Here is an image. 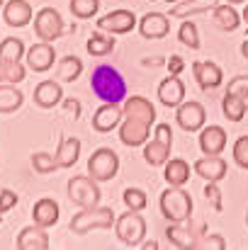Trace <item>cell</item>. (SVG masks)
Wrapping results in <instances>:
<instances>
[{"instance_id": "d6986e66", "label": "cell", "mask_w": 248, "mask_h": 250, "mask_svg": "<svg viewBox=\"0 0 248 250\" xmlns=\"http://www.w3.org/2000/svg\"><path fill=\"white\" fill-rule=\"evenodd\" d=\"M15 248L17 250H46V248H51V241H49L46 229H42V226L34 224V226H27V229L20 231Z\"/></svg>"}, {"instance_id": "2e32d148", "label": "cell", "mask_w": 248, "mask_h": 250, "mask_svg": "<svg viewBox=\"0 0 248 250\" xmlns=\"http://www.w3.org/2000/svg\"><path fill=\"white\" fill-rule=\"evenodd\" d=\"M122 117H124V112H122L119 104L105 102V104L97 107L95 114H92V129H95L97 134H107V131H112V129L119 126Z\"/></svg>"}, {"instance_id": "d6a6232c", "label": "cell", "mask_w": 248, "mask_h": 250, "mask_svg": "<svg viewBox=\"0 0 248 250\" xmlns=\"http://www.w3.org/2000/svg\"><path fill=\"white\" fill-rule=\"evenodd\" d=\"M222 112L229 122H241L246 117V104L241 102V97H236L234 92H226L222 100Z\"/></svg>"}, {"instance_id": "b9f144b4", "label": "cell", "mask_w": 248, "mask_h": 250, "mask_svg": "<svg viewBox=\"0 0 248 250\" xmlns=\"http://www.w3.org/2000/svg\"><path fill=\"white\" fill-rule=\"evenodd\" d=\"M17 202H20V197L15 189H7V187L0 189V214H7L10 209H15Z\"/></svg>"}, {"instance_id": "816d5d0a", "label": "cell", "mask_w": 248, "mask_h": 250, "mask_svg": "<svg viewBox=\"0 0 248 250\" xmlns=\"http://www.w3.org/2000/svg\"><path fill=\"white\" fill-rule=\"evenodd\" d=\"M165 2H168V5H175V2H180V0H165Z\"/></svg>"}, {"instance_id": "6da1fadb", "label": "cell", "mask_w": 248, "mask_h": 250, "mask_svg": "<svg viewBox=\"0 0 248 250\" xmlns=\"http://www.w3.org/2000/svg\"><path fill=\"white\" fill-rule=\"evenodd\" d=\"M90 87L102 102L119 104L127 100V81L114 66H97L92 68Z\"/></svg>"}, {"instance_id": "db71d44e", "label": "cell", "mask_w": 248, "mask_h": 250, "mask_svg": "<svg viewBox=\"0 0 248 250\" xmlns=\"http://www.w3.org/2000/svg\"><path fill=\"white\" fill-rule=\"evenodd\" d=\"M246 226H248V211H246Z\"/></svg>"}, {"instance_id": "d4e9b609", "label": "cell", "mask_w": 248, "mask_h": 250, "mask_svg": "<svg viewBox=\"0 0 248 250\" xmlns=\"http://www.w3.org/2000/svg\"><path fill=\"white\" fill-rule=\"evenodd\" d=\"M190 163L182 158H170L163 166V180L170 187H185L190 182Z\"/></svg>"}, {"instance_id": "8992f818", "label": "cell", "mask_w": 248, "mask_h": 250, "mask_svg": "<svg viewBox=\"0 0 248 250\" xmlns=\"http://www.w3.org/2000/svg\"><path fill=\"white\" fill-rule=\"evenodd\" d=\"M100 182L92 180L90 175H76L68 180V199L81 207V209H88V207H97L100 199H102V192L97 187Z\"/></svg>"}, {"instance_id": "7dc6e473", "label": "cell", "mask_w": 248, "mask_h": 250, "mask_svg": "<svg viewBox=\"0 0 248 250\" xmlns=\"http://www.w3.org/2000/svg\"><path fill=\"white\" fill-rule=\"evenodd\" d=\"M139 248H144V250H156V248H158V243H156V241H144V246H139Z\"/></svg>"}, {"instance_id": "c3c4849f", "label": "cell", "mask_w": 248, "mask_h": 250, "mask_svg": "<svg viewBox=\"0 0 248 250\" xmlns=\"http://www.w3.org/2000/svg\"><path fill=\"white\" fill-rule=\"evenodd\" d=\"M241 22L246 24V29H248V5L244 7V12H241Z\"/></svg>"}, {"instance_id": "52a82bcc", "label": "cell", "mask_w": 248, "mask_h": 250, "mask_svg": "<svg viewBox=\"0 0 248 250\" xmlns=\"http://www.w3.org/2000/svg\"><path fill=\"white\" fill-rule=\"evenodd\" d=\"M117 172H119V156L107 146L97 148L88 158V175L97 182H110L117 177Z\"/></svg>"}, {"instance_id": "30bf717a", "label": "cell", "mask_w": 248, "mask_h": 250, "mask_svg": "<svg viewBox=\"0 0 248 250\" xmlns=\"http://www.w3.org/2000/svg\"><path fill=\"white\" fill-rule=\"evenodd\" d=\"M54 63H56V51H54V46H51L49 42H39V44L29 46L27 54H24V66H27V71L46 73V71L54 68Z\"/></svg>"}, {"instance_id": "f546056e", "label": "cell", "mask_w": 248, "mask_h": 250, "mask_svg": "<svg viewBox=\"0 0 248 250\" xmlns=\"http://www.w3.org/2000/svg\"><path fill=\"white\" fill-rule=\"evenodd\" d=\"M165 238L170 241V246H175V248H197V236L187 229V226H182V224H173V226H168L165 229Z\"/></svg>"}, {"instance_id": "4fadbf2b", "label": "cell", "mask_w": 248, "mask_h": 250, "mask_svg": "<svg viewBox=\"0 0 248 250\" xmlns=\"http://www.w3.org/2000/svg\"><path fill=\"white\" fill-rule=\"evenodd\" d=\"M192 76L200 85V90L209 92L217 90L219 85L224 83V71L214 63V61H195L192 63Z\"/></svg>"}, {"instance_id": "bcb514c9", "label": "cell", "mask_w": 248, "mask_h": 250, "mask_svg": "<svg viewBox=\"0 0 248 250\" xmlns=\"http://www.w3.org/2000/svg\"><path fill=\"white\" fill-rule=\"evenodd\" d=\"M163 63H168V59H163V56H154V59H144V61H141L144 68H158V66H163Z\"/></svg>"}, {"instance_id": "ffe728a7", "label": "cell", "mask_w": 248, "mask_h": 250, "mask_svg": "<svg viewBox=\"0 0 248 250\" xmlns=\"http://www.w3.org/2000/svg\"><path fill=\"white\" fill-rule=\"evenodd\" d=\"M122 112H124V117L141 119V122H146V124H151V126H154V122H156V107H154L146 97H141V95H132V97H127Z\"/></svg>"}, {"instance_id": "7bdbcfd3", "label": "cell", "mask_w": 248, "mask_h": 250, "mask_svg": "<svg viewBox=\"0 0 248 250\" xmlns=\"http://www.w3.org/2000/svg\"><path fill=\"white\" fill-rule=\"evenodd\" d=\"M197 248H212V250H224L226 248V238L214 233V236H204L197 241Z\"/></svg>"}, {"instance_id": "74e56055", "label": "cell", "mask_w": 248, "mask_h": 250, "mask_svg": "<svg viewBox=\"0 0 248 250\" xmlns=\"http://www.w3.org/2000/svg\"><path fill=\"white\" fill-rule=\"evenodd\" d=\"M32 167H34V172H39V175H46V172L59 170V166H56V158H54L51 153H46V151L32 153Z\"/></svg>"}, {"instance_id": "f35d334b", "label": "cell", "mask_w": 248, "mask_h": 250, "mask_svg": "<svg viewBox=\"0 0 248 250\" xmlns=\"http://www.w3.org/2000/svg\"><path fill=\"white\" fill-rule=\"evenodd\" d=\"M226 92H234L236 97H241V102L246 104V109H248V76H236V78H231Z\"/></svg>"}, {"instance_id": "f907efd6", "label": "cell", "mask_w": 248, "mask_h": 250, "mask_svg": "<svg viewBox=\"0 0 248 250\" xmlns=\"http://www.w3.org/2000/svg\"><path fill=\"white\" fill-rule=\"evenodd\" d=\"M226 2H231V5H241V2H246V0H226Z\"/></svg>"}, {"instance_id": "7c38bea8", "label": "cell", "mask_w": 248, "mask_h": 250, "mask_svg": "<svg viewBox=\"0 0 248 250\" xmlns=\"http://www.w3.org/2000/svg\"><path fill=\"white\" fill-rule=\"evenodd\" d=\"M136 27V15L132 10H114L97 20V29L110 34H129Z\"/></svg>"}, {"instance_id": "9f6ffc18", "label": "cell", "mask_w": 248, "mask_h": 250, "mask_svg": "<svg viewBox=\"0 0 248 250\" xmlns=\"http://www.w3.org/2000/svg\"><path fill=\"white\" fill-rule=\"evenodd\" d=\"M151 2H154V0H151Z\"/></svg>"}, {"instance_id": "ee69618b", "label": "cell", "mask_w": 248, "mask_h": 250, "mask_svg": "<svg viewBox=\"0 0 248 250\" xmlns=\"http://www.w3.org/2000/svg\"><path fill=\"white\" fill-rule=\"evenodd\" d=\"M168 71H170V76H180V73L185 71V59L178 56V54H173V56L168 59Z\"/></svg>"}, {"instance_id": "9c48e42d", "label": "cell", "mask_w": 248, "mask_h": 250, "mask_svg": "<svg viewBox=\"0 0 248 250\" xmlns=\"http://www.w3.org/2000/svg\"><path fill=\"white\" fill-rule=\"evenodd\" d=\"M204 122H207V109L200 102L190 100V102H180L175 107V124L182 131L195 134V131H200L204 126Z\"/></svg>"}, {"instance_id": "603a6c76", "label": "cell", "mask_w": 248, "mask_h": 250, "mask_svg": "<svg viewBox=\"0 0 248 250\" xmlns=\"http://www.w3.org/2000/svg\"><path fill=\"white\" fill-rule=\"evenodd\" d=\"M59 214H61V209H59V204H56L51 197H42V199L34 202V207H32V221H34L37 226H42V229L56 226Z\"/></svg>"}, {"instance_id": "681fc988", "label": "cell", "mask_w": 248, "mask_h": 250, "mask_svg": "<svg viewBox=\"0 0 248 250\" xmlns=\"http://www.w3.org/2000/svg\"><path fill=\"white\" fill-rule=\"evenodd\" d=\"M241 54H244V59L248 61V39L244 42V44H241Z\"/></svg>"}, {"instance_id": "f5cc1de1", "label": "cell", "mask_w": 248, "mask_h": 250, "mask_svg": "<svg viewBox=\"0 0 248 250\" xmlns=\"http://www.w3.org/2000/svg\"><path fill=\"white\" fill-rule=\"evenodd\" d=\"M5 2H7V0H0V10H2V5H5Z\"/></svg>"}, {"instance_id": "9a60e30c", "label": "cell", "mask_w": 248, "mask_h": 250, "mask_svg": "<svg viewBox=\"0 0 248 250\" xmlns=\"http://www.w3.org/2000/svg\"><path fill=\"white\" fill-rule=\"evenodd\" d=\"M32 17H34V12H32V5L27 0H7L2 5V20L12 29L27 27L32 22Z\"/></svg>"}, {"instance_id": "ac0fdd59", "label": "cell", "mask_w": 248, "mask_h": 250, "mask_svg": "<svg viewBox=\"0 0 248 250\" xmlns=\"http://www.w3.org/2000/svg\"><path fill=\"white\" fill-rule=\"evenodd\" d=\"M158 102L170 109L185 102V83L180 81V76H168L158 83Z\"/></svg>"}, {"instance_id": "60d3db41", "label": "cell", "mask_w": 248, "mask_h": 250, "mask_svg": "<svg viewBox=\"0 0 248 250\" xmlns=\"http://www.w3.org/2000/svg\"><path fill=\"white\" fill-rule=\"evenodd\" d=\"M204 197H207V202L214 207V211H222V209H224V197H222V189H219L217 182H207V185H204Z\"/></svg>"}, {"instance_id": "3957f363", "label": "cell", "mask_w": 248, "mask_h": 250, "mask_svg": "<svg viewBox=\"0 0 248 250\" xmlns=\"http://www.w3.org/2000/svg\"><path fill=\"white\" fill-rule=\"evenodd\" d=\"M114 221H117L114 211H112L110 207H100V204H97V207L81 209V211L71 219L68 229H71V233H76V236H85V233H90L92 229H112Z\"/></svg>"}, {"instance_id": "ba28073f", "label": "cell", "mask_w": 248, "mask_h": 250, "mask_svg": "<svg viewBox=\"0 0 248 250\" xmlns=\"http://www.w3.org/2000/svg\"><path fill=\"white\" fill-rule=\"evenodd\" d=\"M34 34L39 37V42L49 44H54L64 34V17L59 15L56 7H42L34 15Z\"/></svg>"}, {"instance_id": "4316f807", "label": "cell", "mask_w": 248, "mask_h": 250, "mask_svg": "<svg viewBox=\"0 0 248 250\" xmlns=\"http://www.w3.org/2000/svg\"><path fill=\"white\" fill-rule=\"evenodd\" d=\"M212 12H214V24H217L222 32H236V29H239V24H241V12H236L231 2H224V5L219 2Z\"/></svg>"}, {"instance_id": "484cf974", "label": "cell", "mask_w": 248, "mask_h": 250, "mask_svg": "<svg viewBox=\"0 0 248 250\" xmlns=\"http://www.w3.org/2000/svg\"><path fill=\"white\" fill-rule=\"evenodd\" d=\"M219 5V0H180L170 7V17H190V15H202V12H209Z\"/></svg>"}, {"instance_id": "4dcf8cb0", "label": "cell", "mask_w": 248, "mask_h": 250, "mask_svg": "<svg viewBox=\"0 0 248 250\" xmlns=\"http://www.w3.org/2000/svg\"><path fill=\"white\" fill-rule=\"evenodd\" d=\"M88 54L90 56H107V54H112L114 51V34H110V32H95L90 39H88Z\"/></svg>"}, {"instance_id": "83f0119b", "label": "cell", "mask_w": 248, "mask_h": 250, "mask_svg": "<svg viewBox=\"0 0 248 250\" xmlns=\"http://www.w3.org/2000/svg\"><path fill=\"white\" fill-rule=\"evenodd\" d=\"M24 95L12 83H0V114H12L22 107Z\"/></svg>"}, {"instance_id": "f1b7e54d", "label": "cell", "mask_w": 248, "mask_h": 250, "mask_svg": "<svg viewBox=\"0 0 248 250\" xmlns=\"http://www.w3.org/2000/svg\"><path fill=\"white\" fill-rule=\"evenodd\" d=\"M24 54H27V46L20 37H7V39L0 42V63L24 61Z\"/></svg>"}, {"instance_id": "8d00e7d4", "label": "cell", "mask_w": 248, "mask_h": 250, "mask_svg": "<svg viewBox=\"0 0 248 250\" xmlns=\"http://www.w3.org/2000/svg\"><path fill=\"white\" fill-rule=\"evenodd\" d=\"M122 199H124V207H127V209H132V211H144V209H146V204H149L146 192H144V189H139V187H127V189H124V194H122Z\"/></svg>"}, {"instance_id": "7402d4cb", "label": "cell", "mask_w": 248, "mask_h": 250, "mask_svg": "<svg viewBox=\"0 0 248 250\" xmlns=\"http://www.w3.org/2000/svg\"><path fill=\"white\" fill-rule=\"evenodd\" d=\"M168 32H170V20L168 15H161V12H149L139 22V34L144 39H163Z\"/></svg>"}, {"instance_id": "ab89813d", "label": "cell", "mask_w": 248, "mask_h": 250, "mask_svg": "<svg viewBox=\"0 0 248 250\" xmlns=\"http://www.w3.org/2000/svg\"><path fill=\"white\" fill-rule=\"evenodd\" d=\"M231 153H234V163H236L239 167H244V170H248V136L236 139Z\"/></svg>"}, {"instance_id": "11a10c76", "label": "cell", "mask_w": 248, "mask_h": 250, "mask_svg": "<svg viewBox=\"0 0 248 250\" xmlns=\"http://www.w3.org/2000/svg\"><path fill=\"white\" fill-rule=\"evenodd\" d=\"M0 224H2V214H0Z\"/></svg>"}, {"instance_id": "1f68e13d", "label": "cell", "mask_w": 248, "mask_h": 250, "mask_svg": "<svg viewBox=\"0 0 248 250\" xmlns=\"http://www.w3.org/2000/svg\"><path fill=\"white\" fill-rule=\"evenodd\" d=\"M81 73H83V61L78 56H64L59 61V66H56V78L61 83H73V81L81 78Z\"/></svg>"}, {"instance_id": "cb8c5ba5", "label": "cell", "mask_w": 248, "mask_h": 250, "mask_svg": "<svg viewBox=\"0 0 248 250\" xmlns=\"http://www.w3.org/2000/svg\"><path fill=\"white\" fill-rule=\"evenodd\" d=\"M56 166L59 170L61 167H73L78 163V158H81V139H76V136H64L61 141H59V148H56Z\"/></svg>"}, {"instance_id": "5bb4252c", "label": "cell", "mask_w": 248, "mask_h": 250, "mask_svg": "<svg viewBox=\"0 0 248 250\" xmlns=\"http://www.w3.org/2000/svg\"><path fill=\"white\" fill-rule=\"evenodd\" d=\"M226 131L222 126H202L200 129V151L202 156H222L226 148Z\"/></svg>"}, {"instance_id": "44dd1931", "label": "cell", "mask_w": 248, "mask_h": 250, "mask_svg": "<svg viewBox=\"0 0 248 250\" xmlns=\"http://www.w3.org/2000/svg\"><path fill=\"white\" fill-rule=\"evenodd\" d=\"M32 100L42 109H54L59 102H64V90H61V85L56 83V81H42V83L34 87Z\"/></svg>"}, {"instance_id": "8fae6325", "label": "cell", "mask_w": 248, "mask_h": 250, "mask_svg": "<svg viewBox=\"0 0 248 250\" xmlns=\"http://www.w3.org/2000/svg\"><path fill=\"white\" fill-rule=\"evenodd\" d=\"M151 136V124L141 122V119H132V117H122L119 122V141L129 148H139L149 141Z\"/></svg>"}, {"instance_id": "e0dca14e", "label": "cell", "mask_w": 248, "mask_h": 250, "mask_svg": "<svg viewBox=\"0 0 248 250\" xmlns=\"http://www.w3.org/2000/svg\"><path fill=\"white\" fill-rule=\"evenodd\" d=\"M226 161L222 156H202L200 161H195V175H200L204 182H219L226 177Z\"/></svg>"}, {"instance_id": "5b68a950", "label": "cell", "mask_w": 248, "mask_h": 250, "mask_svg": "<svg viewBox=\"0 0 248 250\" xmlns=\"http://www.w3.org/2000/svg\"><path fill=\"white\" fill-rule=\"evenodd\" d=\"M114 231H117V238L129 246V248H139L146 238V221L141 216V211H127L122 216H117L114 221Z\"/></svg>"}, {"instance_id": "277c9868", "label": "cell", "mask_w": 248, "mask_h": 250, "mask_svg": "<svg viewBox=\"0 0 248 250\" xmlns=\"http://www.w3.org/2000/svg\"><path fill=\"white\" fill-rule=\"evenodd\" d=\"M173 148V129L170 124H158L154 129V139L144 144V161L151 167H163L170 161Z\"/></svg>"}, {"instance_id": "836d02e7", "label": "cell", "mask_w": 248, "mask_h": 250, "mask_svg": "<svg viewBox=\"0 0 248 250\" xmlns=\"http://www.w3.org/2000/svg\"><path fill=\"white\" fill-rule=\"evenodd\" d=\"M24 78H27V66L22 61H17V63H0V83L20 85Z\"/></svg>"}, {"instance_id": "7a4b0ae2", "label": "cell", "mask_w": 248, "mask_h": 250, "mask_svg": "<svg viewBox=\"0 0 248 250\" xmlns=\"http://www.w3.org/2000/svg\"><path fill=\"white\" fill-rule=\"evenodd\" d=\"M158 207H161V214L165 216L168 224H185V221H190L195 204H192V197L187 189L168 187L165 192H161Z\"/></svg>"}, {"instance_id": "e575fe53", "label": "cell", "mask_w": 248, "mask_h": 250, "mask_svg": "<svg viewBox=\"0 0 248 250\" xmlns=\"http://www.w3.org/2000/svg\"><path fill=\"white\" fill-rule=\"evenodd\" d=\"M178 39H180V44H185L190 51H197V49H200V32H197V24L190 22V20L185 17L182 24H180V29H178Z\"/></svg>"}, {"instance_id": "d590c367", "label": "cell", "mask_w": 248, "mask_h": 250, "mask_svg": "<svg viewBox=\"0 0 248 250\" xmlns=\"http://www.w3.org/2000/svg\"><path fill=\"white\" fill-rule=\"evenodd\" d=\"M68 10L78 20H92L97 15V10H100V0H71Z\"/></svg>"}, {"instance_id": "f6af8a7d", "label": "cell", "mask_w": 248, "mask_h": 250, "mask_svg": "<svg viewBox=\"0 0 248 250\" xmlns=\"http://www.w3.org/2000/svg\"><path fill=\"white\" fill-rule=\"evenodd\" d=\"M64 107L73 114V119H78V117H81V102H78V100L68 97V100H64Z\"/></svg>"}]
</instances>
